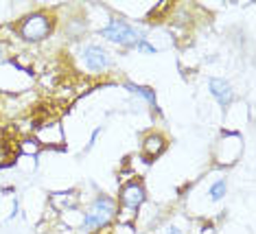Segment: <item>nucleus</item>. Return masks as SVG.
Wrapping results in <instances>:
<instances>
[{
    "label": "nucleus",
    "instance_id": "9b49d317",
    "mask_svg": "<svg viewBox=\"0 0 256 234\" xmlns=\"http://www.w3.org/2000/svg\"><path fill=\"white\" fill-rule=\"evenodd\" d=\"M136 48H138V50H147V52H151V55H156V48H154L151 44L144 42V40H140V42L136 44Z\"/></svg>",
    "mask_w": 256,
    "mask_h": 234
},
{
    "label": "nucleus",
    "instance_id": "ddd939ff",
    "mask_svg": "<svg viewBox=\"0 0 256 234\" xmlns=\"http://www.w3.org/2000/svg\"><path fill=\"white\" fill-rule=\"evenodd\" d=\"M0 60H2V46H0Z\"/></svg>",
    "mask_w": 256,
    "mask_h": 234
},
{
    "label": "nucleus",
    "instance_id": "f257e3e1",
    "mask_svg": "<svg viewBox=\"0 0 256 234\" xmlns=\"http://www.w3.org/2000/svg\"><path fill=\"white\" fill-rule=\"evenodd\" d=\"M114 214H116V202L106 195H101V197H96L94 204L90 206V210L86 212L84 228H88V230H92V228H103V226H108V221L112 219Z\"/></svg>",
    "mask_w": 256,
    "mask_h": 234
},
{
    "label": "nucleus",
    "instance_id": "9d476101",
    "mask_svg": "<svg viewBox=\"0 0 256 234\" xmlns=\"http://www.w3.org/2000/svg\"><path fill=\"white\" fill-rule=\"evenodd\" d=\"M9 156H11V151H9V144H7V142H0V162L9 160Z\"/></svg>",
    "mask_w": 256,
    "mask_h": 234
},
{
    "label": "nucleus",
    "instance_id": "39448f33",
    "mask_svg": "<svg viewBox=\"0 0 256 234\" xmlns=\"http://www.w3.org/2000/svg\"><path fill=\"white\" fill-rule=\"evenodd\" d=\"M120 202L127 210H136L140 208V204L144 202V188L138 182H130L127 186H123L120 190Z\"/></svg>",
    "mask_w": 256,
    "mask_h": 234
},
{
    "label": "nucleus",
    "instance_id": "20e7f679",
    "mask_svg": "<svg viewBox=\"0 0 256 234\" xmlns=\"http://www.w3.org/2000/svg\"><path fill=\"white\" fill-rule=\"evenodd\" d=\"M84 64L90 70L98 72V70H106L110 66V57L101 46H86L84 48Z\"/></svg>",
    "mask_w": 256,
    "mask_h": 234
},
{
    "label": "nucleus",
    "instance_id": "6e6552de",
    "mask_svg": "<svg viewBox=\"0 0 256 234\" xmlns=\"http://www.w3.org/2000/svg\"><path fill=\"white\" fill-rule=\"evenodd\" d=\"M125 88H127V90H132V92H136V94L144 96L156 108V94H154V90H151V88H140V86H134V84H125Z\"/></svg>",
    "mask_w": 256,
    "mask_h": 234
},
{
    "label": "nucleus",
    "instance_id": "f03ea898",
    "mask_svg": "<svg viewBox=\"0 0 256 234\" xmlns=\"http://www.w3.org/2000/svg\"><path fill=\"white\" fill-rule=\"evenodd\" d=\"M103 38H108L110 42H116V44H123V46H136L138 42H140V33L136 31L134 26H130L127 22L123 20H112L110 24L101 31Z\"/></svg>",
    "mask_w": 256,
    "mask_h": 234
},
{
    "label": "nucleus",
    "instance_id": "423d86ee",
    "mask_svg": "<svg viewBox=\"0 0 256 234\" xmlns=\"http://www.w3.org/2000/svg\"><path fill=\"white\" fill-rule=\"evenodd\" d=\"M210 92L221 108H228V105L234 101V90H232L230 84L224 79H210Z\"/></svg>",
    "mask_w": 256,
    "mask_h": 234
},
{
    "label": "nucleus",
    "instance_id": "0eeeda50",
    "mask_svg": "<svg viewBox=\"0 0 256 234\" xmlns=\"http://www.w3.org/2000/svg\"><path fill=\"white\" fill-rule=\"evenodd\" d=\"M162 149H164V140L158 134H154V136H147L144 140V156L147 158H156L162 154Z\"/></svg>",
    "mask_w": 256,
    "mask_h": 234
},
{
    "label": "nucleus",
    "instance_id": "f8f14e48",
    "mask_svg": "<svg viewBox=\"0 0 256 234\" xmlns=\"http://www.w3.org/2000/svg\"><path fill=\"white\" fill-rule=\"evenodd\" d=\"M166 234H182V232H180L178 228H168V230H166Z\"/></svg>",
    "mask_w": 256,
    "mask_h": 234
},
{
    "label": "nucleus",
    "instance_id": "7ed1b4c3",
    "mask_svg": "<svg viewBox=\"0 0 256 234\" xmlns=\"http://www.w3.org/2000/svg\"><path fill=\"white\" fill-rule=\"evenodd\" d=\"M50 31V18L44 14H33L28 16L22 24V38L28 40V42H40L44 40Z\"/></svg>",
    "mask_w": 256,
    "mask_h": 234
},
{
    "label": "nucleus",
    "instance_id": "1a4fd4ad",
    "mask_svg": "<svg viewBox=\"0 0 256 234\" xmlns=\"http://www.w3.org/2000/svg\"><path fill=\"white\" fill-rule=\"evenodd\" d=\"M224 195H226V180H219V182H214L210 186V200L212 202H219Z\"/></svg>",
    "mask_w": 256,
    "mask_h": 234
}]
</instances>
